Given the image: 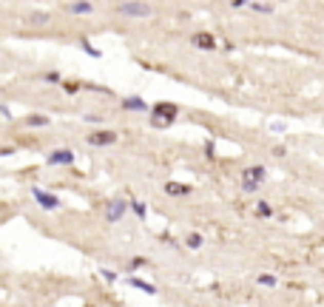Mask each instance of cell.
<instances>
[{"instance_id": "8992f818", "label": "cell", "mask_w": 324, "mask_h": 307, "mask_svg": "<svg viewBox=\"0 0 324 307\" xmlns=\"http://www.w3.org/2000/svg\"><path fill=\"white\" fill-rule=\"evenodd\" d=\"M46 162H49V165H74V151H71V148H57V151H49Z\"/></svg>"}, {"instance_id": "4fadbf2b", "label": "cell", "mask_w": 324, "mask_h": 307, "mask_svg": "<svg viewBox=\"0 0 324 307\" xmlns=\"http://www.w3.org/2000/svg\"><path fill=\"white\" fill-rule=\"evenodd\" d=\"M185 245H188L190 251H199V247L205 245V236H202V234H188V236H185Z\"/></svg>"}, {"instance_id": "44dd1931", "label": "cell", "mask_w": 324, "mask_h": 307, "mask_svg": "<svg viewBox=\"0 0 324 307\" xmlns=\"http://www.w3.org/2000/svg\"><path fill=\"white\" fill-rule=\"evenodd\" d=\"M134 287L145 290V293H154V284H148V282H134Z\"/></svg>"}, {"instance_id": "9a60e30c", "label": "cell", "mask_w": 324, "mask_h": 307, "mask_svg": "<svg viewBox=\"0 0 324 307\" xmlns=\"http://www.w3.org/2000/svg\"><path fill=\"white\" fill-rule=\"evenodd\" d=\"M256 214L264 216V219H270V216H273V208H270L268 202H262V199H259V202H256Z\"/></svg>"}, {"instance_id": "6da1fadb", "label": "cell", "mask_w": 324, "mask_h": 307, "mask_svg": "<svg viewBox=\"0 0 324 307\" xmlns=\"http://www.w3.org/2000/svg\"><path fill=\"white\" fill-rule=\"evenodd\" d=\"M148 111H151V125H157V128H168L179 117L177 103H154V105H148Z\"/></svg>"}, {"instance_id": "7a4b0ae2", "label": "cell", "mask_w": 324, "mask_h": 307, "mask_svg": "<svg viewBox=\"0 0 324 307\" xmlns=\"http://www.w3.org/2000/svg\"><path fill=\"white\" fill-rule=\"evenodd\" d=\"M264 179H268V168H264V165H251V168L242 171V188H245L247 194H253V190H256Z\"/></svg>"}, {"instance_id": "5bb4252c", "label": "cell", "mask_w": 324, "mask_h": 307, "mask_svg": "<svg viewBox=\"0 0 324 307\" xmlns=\"http://www.w3.org/2000/svg\"><path fill=\"white\" fill-rule=\"evenodd\" d=\"M259 284H264V287H279V279L276 276H268V273H262V276H256Z\"/></svg>"}, {"instance_id": "cb8c5ba5", "label": "cell", "mask_w": 324, "mask_h": 307, "mask_svg": "<svg viewBox=\"0 0 324 307\" xmlns=\"http://www.w3.org/2000/svg\"><path fill=\"white\" fill-rule=\"evenodd\" d=\"M86 120H88V123H103V117H100V114H86Z\"/></svg>"}, {"instance_id": "30bf717a", "label": "cell", "mask_w": 324, "mask_h": 307, "mask_svg": "<svg viewBox=\"0 0 324 307\" xmlns=\"http://www.w3.org/2000/svg\"><path fill=\"white\" fill-rule=\"evenodd\" d=\"M66 9L71 14H80V17H88V14H94V3H88V0H74V3H68Z\"/></svg>"}, {"instance_id": "d6986e66", "label": "cell", "mask_w": 324, "mask_h": 307, "mask_svg": "<svg viewBox=\"0 0 324 307\" xmlns=\"http://www.w3.org/2000/svg\"><path fill=\"white\" fill-rule=\"evenodd\" d=\"M145 264H151L145 256H134V259L128 262V267H131V271H140V267H145Z\"/></svg>"}, {"instance_id": "e0dca14e", "label": "cell", "mask_w": 324, "mask_h": 307, "mask_svg": "<svg viewBox=\"0 0 324 307\" xmlns=\"http://www.w3.org/2000/svg\"><path fill=\"white\" fill-rule=\"evenodd\" d=\"M128 205H131V210H134V214L140 216V219H145V214H148V210H145V205H142V202H137V199H128Z\"/></svg>"}, {"instance_id": "603a6c76", "label": "cell", "mask_w": 324, "mask_h": 307, "mask_svg": "<svg viewBox=\"0 0 324 307\" xmlns=\"http://www.w3.org/2000/svg\"><path fill=\"white\" fill-rule=\"evenodd\" d=\"M273 157H288V148H281V145H276V148H273Z\"/></svg>"}, {"instance_id": "8fae6325", "label": "cell", "mask_w": 324, "mask_h": 307, "mask_svg": "<svg viewBox=\"0 0 324 307\" xmlns=\"http://www.w3.org/2000/svg\"><path fill=\"white\" fill-rule=\"evenodd\" d=\"M23 125H29V128H49L51 120L46 117V114H26V117H23Z\"/></svg>"}, {"instance_id": "52a82bcc", "label": "cell", "mask_w": 324, "mask_h": 307, "mask_svg": "<svg viewBox=\"0 0 324 307\" xmlns=\"http://www.w3.org/2000/svg\"><path fill=\"white\" fill-rule=\"evenodd\" d=\"M190 43L202 51H214L216 49V34H211V31H196V34L190 37Z\"/></svg>"}, {"instance_id": "d4e9b609", "label": "cell", "mask_w": 324, "mask_h": 307, "mask_svg": "<svg viewBox=\"0 0 324 307\" xmlns=\"http://www.w3.org/2000/svg\"><path fill=\"white\" fill-rule=\"evenodd\" d=\"M247 0H233V6H245Z\"/></svg>"}, {"instance_id": "ac0fdd59", "label": "cell", "mask_w": 324, "mask_h": 307, "mask_svg": "<svg viewBox=\"0 0 324 307\" xmlns=\"http://www.w3.org/2000/svg\"><path fill=\"white\" fill-rule=\"evenodd\" d=\"M29 23H34V26H43V23H49V14H46V12H34V14L29 17Z\"/></svg>"}, {"instance_id": "ffe728a7", "label": "cell", "mask_w": 324, "mask_h": 307, "mask_svg": "<svg viewBox=\"0 0 324 307\" xmlns=\"http://www.w3.org/2000/svg\"><path fill=\"white\" fill-rule=\"evenodd\" d=\"M63 83V88H66L68 94H77L80 91V83H74V80H60Z\"/></svg>"}, {"instance_id": "7402d4cb", "label": "cell", "mask_w": 324, "mask_h": 307, "mask_svg": "<svg viewBox=\"0 0 324 307\" xmlns=\"http://www.w3.org/2000/svg\"><path fill=\"white\" fill-rule=\"evenodd\" d=\"M46 80H49V83H60L63 77H60V74H57V71H51V74H46Z\"/></svg>"}, {"instance_id": "7c38bea8", "label": "cell", "mask_w": 324, "mask_h": 307, "mask_svg": "<svg viewBox=\"0 0 324 307\" xmlns=\"http://www.w3.org/2000/svg\"><path fill=\"white\" fill-rule=\"evenodd\" d=\"M120 105L125 111H148V103L142 97H125V100H120Z\"/></svg>"}, {"instance_id": "2e32d148", "label": "cell", "mask_w": 324, "mask_h": 307, "mask_svg": "<svg viewBox=\"0 0 324 307\" xmlns=\"http://www.w3.org/2000/svg\"><path fill=\"white\" fill-rule=\"evenodd\" d=\"M251 9L253 12H259V14H273V6H270V3H256V0H253Z\"/></svg>"}, {"instance_id": "5b68a950", "label": "cell", "mask_w": 324, "mask_h": 307, "mask_svg": "<svg viewBox=\"0 0 324 307\" xmlns=\"http://www.w3.org/2000/svg\"><path fill=\"white\" fill-rule=\"evenodd\" d=\"M88 145H114L120 137H117V131H111V128H94V131H88Z\"/></svg>"}, {"instance_id": "ba28073f", "label": "cell", "mask_w": 324, "mask_h": 307, "mask_svg": "<svg viewBox=\"0 0 324 307\" xmlns=\"http://www.w3.org/2000/svg\"><path fill=\"white\" fill-rule=\"evenodd\" d=\"M34 199H37V205L40 208H46V210H57L60 208V197H54V194H46V190H34Z\"/></svg>"}, {"instance_id": "3957f363", "label": "cell", "mask_w": 324, "mask_h": 307, "mask_svg": "<svg viewBox=\"0 0 324 307\" xmlns=\"http://www.w3.org/2000/svg\"><path fill=\"white\" fill-rule=\"evenodd\" d=\"M154 9L148 6L145 0H125L117 6V14H123V17H151Z\"/></svg>"}, {"instance_id": "277c9868", "label": "cell", "mask_w": 324, "mask_h": 307, "mask_svg": "<svg viewBox=\"0 0 324 307\" xmlns=\"http://www.w3.org/2000/svg\"><path fill=\"white\" fill-rule=\"evenodd\" d=\"M125 210H128V199L125 197H114V199H108V205H105V222H120L125 216Z\"/></svg>"}, {"instance_id": "9c48e42d", "label": "cell", "mask_w": 324, "mask_h": 307, "mask_svg": "<svg viewBox=\"0 0 324 307\" xmlns=\"http://www.w3.org/2000/svg\"><path fill=\"white\" fill-rule=\"evenodd\" d=\"M165 194L168 197H177V199H182V197H190V185H185V182H165Z\"/></svg>"}]
</instances>
